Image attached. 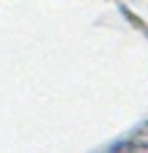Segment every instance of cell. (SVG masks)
Returning a JSON list of instances; mask_svg holds the SVG:
<instances>
[{
    "mask_svg": "<svg viewBox=\"0 0 148 153\" xmlns=\"http://www.w3.org/2000/svg\"><path fill=\"white\" fill-rule=\"evenodd\" d=\"M113 150H148V123H143L135 134H129L126 140L115 142Z\"/></svg>",
    "mask_w": 148,
    "mask_h": 153,
    "instance_id": "6da1fadb",
    "label": "cell"
}]
</instances>
